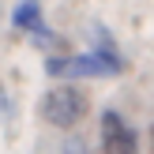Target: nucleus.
Here are the masks:
<instances>
[{"label":"nucleus","instance_id":"nucleus-1","mask_svg":"<svg viewBox=\"0 0 154 154\" xmlns=\"http://www.w3.org/2000/svg\"><path fill=\"white\" fill-rule=\"evenodd\" d=\"M90 109V98L83 94L79 87H53L49 94L42 98V117L49 120L53 128H75Z\"/></svg>","mask_w":154,"mask_h":154},{"label":"nucleus","instance_id":"nucleus-2","mask_svg":"<svg viewBox=\"0 0 154 154\" xmlns=\"http://www.w3.org/2000/svg\"><path fill=\"white\" fill-rule=\"evenodd\" d=\"M45 75H53V79H105L113 72L94 53H64V57L45 60Z\"/></svg>","mask_w":154,"mask_h":154},{"label":"nucleus","instance_id":"nucleus-3","mask_svg":"<svg viewBox=\"0 0 154 154\" xmlns=\"http://www.w3.org/2000/svg\"><path fill=\"white\" fill-rule=\"evenodd\" d=\"M102 154H135V132L117 109L102 113Z\"/></svg>","mask_w":154,"mask_h":154},{"label":"nucleus","instance_id":"nucleus-4","mask_svg":"<svg viewBox=\"0 0 154 154\" xmlns=\"http://www.w3.org/2000/svg\"><path fill=\"white\" fill-rule=\"evenodd\" d=\"M11 23H15V30H26V34H45V23H42V4L38 0H19L15 4V11H11Z\"/></svg>","mask_w":154,"mask_h":154},{"label":"nucleus","instance_id":"nucleus-5","mask_svg":"<svg viewBox=\"0 0 154 154\" xmlns=\"http://www.w3.org/2000/svg\"><path fill=\"white\" fill-rule=\"evenodd\" d=\"M90 53H94L98 60H105L113 75H120V72H124V57H120L117 42H113L109 34H105V26H94V49H90Z\"/></svg>","mask_w":154,"mask_h":154},{"label":"nucleus","instance_id":"nucleus-6","mask_svg":"<svg viewBox=\"0 0 154 154\" xmlns=\"http://www.w3.org/2000/svg\"><path fill=\"white\" fill-rule=\"evenodd\" d=\"M60 154H87V150H83V143H64V150H60Z\"/></svg>","mask_w":154,"mask_h":154},{"label":"nucleus","instance_id":"nucleus-7","mask_svg":"<svg viewBox=\"0 0 154 154\" xmlns=\"http://www.w3.org/2000/svg\"><path fill=\"white\" fill-rule=\"evenodd\" d=\"M0 113H8V98L4 94H0Z\"/></svg>","mask_w":154,"mask_h":154}]
</instances>
